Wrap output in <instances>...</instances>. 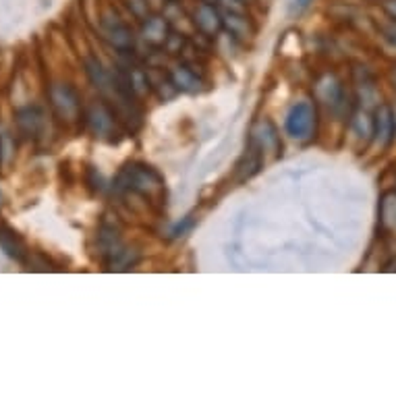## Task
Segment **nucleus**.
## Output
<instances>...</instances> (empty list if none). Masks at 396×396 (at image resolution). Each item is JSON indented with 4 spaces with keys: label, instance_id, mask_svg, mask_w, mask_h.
<instances>
[{
    "label": "nucleus",
    "instance_id": "nucleus-6",
    "mask_svg": "<svg viewBox=\"0 0 396 396\" xmlns=\"http://www.w3.org/2000/svg\"><path fill=\"white\" fill-rule=\"evenodd\" d=\"M17 123L21 127V131L27 133V135H36L44 123V117L38 108H24L17 113Z\"/></svg>",
    "mask_w": 396,
    "mask_h": 396
},
{
    "label": "nucleus",
    "instance_id": "nucleus-1",
    "mask_svg": "<svg viewBox=\"0 0 396 396\" xmlns=\"http://www.w3.org/2000/svg\"><path fill=\"white\" fill-rule=\"evenodd\" d=\"M316 125V113L309 102H297L286 115V133L295 140H307Z\"/></svg>",
    "mask_w": 396,
    "mask_h": 396
},
{
    "label": "nucleus",
    "instance_id": "nucleus-8",
    "mask_svg": "<svg viewBox=\"0 0 396 396\" xmlns=\"http://www.w3.org/2000/svg\"><path fill=\"white\" fill-rule=\"evenodd\" d=\"M0 249L13 259H24V245L19 243V239L9 231H0Z\"/></svg>",
    "mask_w": 396,
    "mask_h": 396
},
{
    "label": "nucleus",
    "instance_id": "nucleus-16",
    "mask_svg": "<svg viewBox=\"0 0 396 396\" xmlns=\"http://www.w3.org/2000/svg\"><path fill=\"white\" fill-rule=\"evenodd\" d=\"M395 77H396V75H395Z\"/></svg>",
    "mask_w": 396,
    "mask_h": 396
},
{
    "label": "nucleus",
    "instance_id": "nucleus-12",
    "mask_svg": "<svg viewBox=\"0 0 396 396\" xmlns=\"http://www.w3.org/2000/svg\"><path fill=\"white\" fill-rule=\"evenodd\" d=\"M384 9H386V13H388L392 19H396V0H386Z\"/></svg>",
    "mask_w": 396,
    "mask_h": 396
},
{
    "label": "nucleus",
    "instance_id": "nucleus-5",
    "mask_svg": "<svg viewBox=\"0 0 396 396\" xmlns=\"http://www.w3.org/2000/svg\"><path fill=\"white\" fill-rule=\"evenodd\" d=\"M195 24L202 31L206 33H216L222 25V19L218 15V11L214 9V4L210 2H202L195 11Z\"/></svg>",
    "mask_w": 396,
    "mask_h": 396
},
{
    "label": "nucleus",
    "instance_id": "nucleus-9",
    "mask_svg": "<svg viewBox=\"0 0 396 396\" xmlns=\"http://www.w3.org/2000/svg\"><path fill=\"white\" fill-rule=\"evenodd\" d=\"M143 38L154 42V44L164 42L166 40V24H164V19H160V17L147 19L145 25H143Z\"/></svg>",
    "mask_w": 396,
    "mask_h": 396
},
{
    "label": "nucleus",
    "instance_id": "nucleus-3",
    "mask_svg": "<svg viewBox=\"0 0 396 396\" xmlns=\"http://www.w3.org/2000/svg\"><path fill=\"white\" fill-rule=\"evenodd\" d=\"M373 135L380 147H386L395 137V113L390 106H380L373 118Z\"/></svg>",
    "mask_w": 396,
    "mask_h": 396
},
{
    "label": "nucleus",
    "instance_id": "nucleus-14",
    "mask_svg": "<svg viewBox=\"0 0 396 396\" xmlns=\"http://www.w3.org/2000/svg\"><path fill=\"white\" fill-rule=\"evenodd\" d=\"M0 160H2V140H0Z\"/></svg>",
    "mask_w": 396,
    "mask_h": 396
},
{
    "label": "nucleus",
    "instance_id": "nucleus-2",
    "mask_svg": "<svg viewBox=\"0 0 396 396\" xmlns=\"http://www.w3.org/2000/svg\"><path fill=\"white\" fill-rule=\"evenodd\" d=\"M50 98L54 108L58 110V115L65 118H75L77 110H79V98L73 88L65 85V83H56L50 90Z\"/></svg>",
    "mask_w": 396,
    "mask_h": 396
},
{
    "label": "nucleus",
    "instance_id": "nucleus-7",
    "mask_svg": "<svg viewBox=\"0 0 396 396\" xmlns=\"http://www.w3.org/2000/svg\"><path fill=\"white\" fill-rule=\"evenodd\" d=\"M90 125L98 135H108L113 129V117L104 106H93L90 110Z\"/></svg>",
    "mask_w": 396,
    "mask_h": 396
},
{
    "label": "nucleus",
    "instance_id": "nucleus-15",
    "mask_svg": "<svg viewBox=\"0 0 396 396\" xmlns=\"http://www.w3.org/2000/svg\"><path fill=\"white\" fill-rule=\"evenodd\" d=\"M0 204H2V193H0Z\"/></svg>",
    "mask_w": 396,
    "mask_h": 396
},
{
    "label": "nucleus",
    "instance_id": "nucleus-11",
    "mask_svg": "<svg viewBox=\"0 0 396 396\" xmlns=\"http://www.w3.org/2000/svg\"><path fill=\"white\" fill-rule=\"evenodd\" d=\"M384 33H386V38H388V40H392V42L396 44V24L386 25V27H384Z\"/></svg>",
    "mask_w": 396,
    "mask_h": 396
},
{
    "label": "nucleus",
    "instance_id": "nucleus-13",
    "mask_svg": "<svg viewBox=\"0 0 396 396\" xmlns=\"http://www.w3.org/2000/svg\"><path fill=\"white\" fill-rule=\"evenodd\" d=\"M309 2H311V0H295V9L301 11V9H305V6H309Z\"/></svg>",
    "mask_w": 396,
    "mask_h": 396
},
{
    "label": "nucleus",
    "instance_id": "nucleus-4",
    "mask_svg": "<svg viewBox=\"0 0 396 396\" xmlns=\"http://www.w3.org/2000/svg\"><path fill=\"white\" fill-rule=\"evenodd\" d=\"M104 31H106L108 40L117 48L131 46V33H129L127 25L123 24L117 15L108 13V15L104 17Z\"/></svg>",
    "mask_w": 396,
    "mask_h": 396
},
{
    "label": "nucleus",
    "instance_id": "nucleus-10",
    "mask_svg": "<svg viewBox=\"0 0 396 396\" xmlns=\"http://www.w3.org/2000/svg\"><path fill=\"white\" fill-rule=\"evenodd\" d=\"M172 79H174V83H177L181 90H187V92L199 90V79H197L191 71L185 69V67H177V69L172 71Z\"/></svg>",
    "mask_w": 396,
    "mask_h": 396
}]
</instances>
